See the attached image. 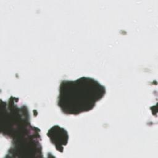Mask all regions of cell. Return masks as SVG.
I'll list each match as a JSON object with an SVG mask.
<instances>
[{"instance_id":"3","label":"cell","mask_w":158,"mask_h":158,"mask_svg":"<svg viewBox=\"0 0 158 158\" xmlns=\"http://www.w3.org/2000/svg\"><path fill=\"white\" fill-rule=\"evenodd\" d=\"M47 135L52 144L55 145L56 149L62 152L63 146L67 144L68 140V135L66 130L56 125L48 131Z\"/></svg>"},{"instance_id":"1","label":"cell","mask_w":158,"mask_h":158,"mask_svg":"<svg viewBox=\"0 0 158 158\" xmlns=\"http://www.w3.org/2000/svg\"><path fill=\"white\" fill-rule=\"evenodd\" d=\"M57 105L62 113L77 115L92 110L106 94V88L92 78L83 77L74 81L62 80Z\"/></svg>"},{"instance_id":"2","label":"cell","mask_w":158,"mask_h":158,"mask_svg":"<svg viewBox=\"0 0 158 158\" xmlns=\"http://www.w3.org/2000/svg\"><path fill=\"white\" fill-rule=\"evenodd\" d=\"M18 98L10 97L5 102V113H1V133L14 139L25 133L30 127V116L27 107L19 104Z\"/></svg>"}]
</instances>
